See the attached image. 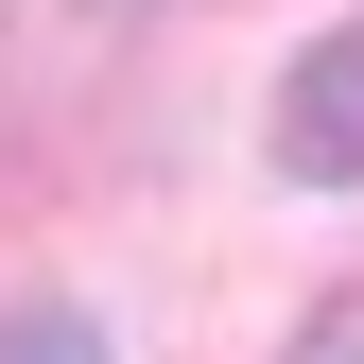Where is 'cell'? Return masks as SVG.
Instances as JSON below:
<instances>
[{"label": "cell", "mask_w": 364, "mask_h": 364, "mask_svg": "<svg viewBox=\"0 0 364 364\" xmlns=\"http://www.w3.org/2000/svg\"><path fill=\"white\" fill-rule=\"evenodd\" d=\"M278 173L295 191H364V18H330L278 70Z\"/></svg>", "instance_id": "1"}, {"label": "cell", "mask_w": 364, "mask_h": 364, "mask_svg": "<svg viewBox=\"0 0 364 364\" xmlns=\"http://www.w3.org/2000/svg\"><path fill=\"white\" fill-rule=\"evenodd\" d=\"M0 364H122L87 312H0Z\"/></svg>", "instance_id": "2"}, {"label": "cell", "mask_w": 364, "mask_h": 364, "mask_svg": "<svg viewBox=\"0 0 364 364\" xmlns=\"http://www.w3.org/2000/svg\"><path fill=\"white\" fill-rule=\"evenodd\" d=\"M295 364H364V295H330V312H312V330H295Z\"/></svg>", "instance_id": "3"}]
</instances>
